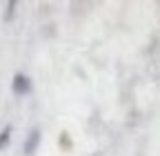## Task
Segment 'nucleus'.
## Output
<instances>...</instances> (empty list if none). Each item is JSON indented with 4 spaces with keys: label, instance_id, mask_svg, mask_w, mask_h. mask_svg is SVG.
<instances>
[{
    "label": "nucleus",
    "instance_id": "obj_1",
    "mask_svg": "<svg viewBox=\"0 0 160 156\" xmlns=\"http://www.w3.org/2000/svg\"><path fill=\"white\" fill-rule=\"evenodd\" d=\"M40 141H42V132H40L38 127H36V129H31V132L27 134V138H25V145H22L25 154H27V156H31V154L38 149Z\"/></svg>",
    "mask_w": 160,
    "mask_h": 156
},
{
    "label": "nucleus",
    "instance_id": "obj_2",
    "mask_svg": "<svg viewBox=\"0 0 160 156\" xmlns=\"http://www.w3.org/2000/svg\"><path fill=\"white\" fill-rule=\"evenodd\" d=\"M11 89H13L16 96H25V94L31 89L29 76H25V74H16V76H13V81H11Z\"/></svg>",
    "mask_w": 160,
    "mask_h": 156
},
{
    "label": "nucleus",
    "instance_id": "obj_3",
    "mask_svg": "<svg viewBox=\"0 0 160 156\" xmlns=\"http://www.w3.org/2000/svg\"><path fill=\"white\" fill-rule=\"evenodd\" d=\"M9 138H11V127L7 125L5 129H0V149H2V147L9 143Z\"/></svg>",
    "mask_w": 160,
    "mask_h": 156
},
{
    "label": "nucleus",
    "instance_id": "obj_4",
    "mask_svg": "<svg viewBox=\"0 0 160 156\" xmlns=\"http://www.w3.org/2000/svg\"><path fill=\"white\" fill-rule=\"evenodd\" d=\"M13 7H16V3H9V5H7V13H5V18H11V16H13Z\"/></svg>",
    "mask_w": 160,
    "mask_h": 156
}]
</instances>
